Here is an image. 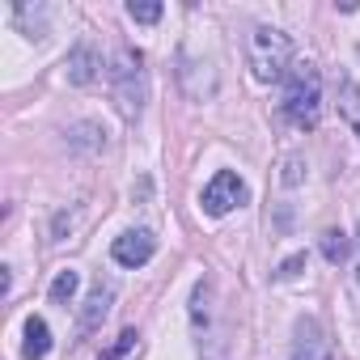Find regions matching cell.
<instances>
[{
	"mask_svg": "<svg viewBox=\"0 0 360 360\" xmlns=\"http://www.w3.org/2000/svg\"><path fill=\"white\" fill-rule=\"evenodd\" d=\"M284 119L301 131H314L322 119V77L309 60L292 64V72L284 81Z\"/></svg>",
	"mask_w": 360,
	"mask_h": 360,
	"instance_id": "obj_1",
	"label": "cell"
},
{
	"mask_svg": "<svg viewBox=\"0 0 360 360\" xmlns=\"http://www.w3.org/2000/svg\"><path fill=\"white\" fill-rule=\"evenodd\" d=\"M110 89H115L119 115H123L127 123H136L140 110H144V94H148V85H144V56H140L136 47H123V51L110 60Z\"/></svg>",
	"mask_w": 360,
	"mask_h": 360,
	"instance_id": "obj_2",
	"label": "cell"
},
{
	"mask_svg": "<svg viewBox=\"0 0 360 360\" xmlns=\"http://www.w3.org/2000/svg\"><path fill=\"white\" fill-rule=\"evenodd\" d=\"M250 72L263 85L288 77L292 72V39L284 30H276V26H259L250 34Z\"/></svg>",
	"mask_w": 360,
	"mask_h": 360,
	"instance_id": "obj_3",
	"label": "cell"
},
{
	"mask_svg": "<svg viewBox=\"0 0 360 360\" xmlns=\"http://www.w3.org/2000/svg\"><path fill=\"white\" fill-rule=\"evenodd\" d=\"M250 200V191H246V183H242V178L233 174V169H217L212 174V183L204 187V212L208 217H229L233 208H242Z\"/></svg>",
	"mask_w": 360,
	"mask_h": 360,
	"instance_id": "obj_4",
	"label": "cell"
},
{
	"mask_svg": "<svg viewBox=\"0 0 360 360\" xmlns=\"http://www.w3.org/2000/svg\"><path fill=\"white\" fill-rule=\"evenodd\" d=\"M330 335H326V326L314 318V314H305L301 322H297V330H292V360H330Z\"/></svg>",
	"mask_w": 360,
	"mask_h": 360,
	"instance_id": "obj_5",
	"label": "cell"
},
{
	"mask_svg": "<svg viewBox=\"0 0 360 360\" xmlns=\"http://www.w3.org/2000/svg\"><path fill=\"white\" fill-rule=\"evenodd\" d=\"M110 255H115L119 267H144L157 255V238H153V229H127V233L115 238Z\"/></svg>",
	"mask_w": 360,
	"mask_h": 360,
	"instance_id": "obj_6",
	"label": "cell"
},
{
	"mask_svg": "<svg viewBox=\"0 0 360 360\" xmlns=\"http://www.w3.org/2000/svg\"><path fill=\"white\" fill-rule=\"evenodd\" d=\"M335 94H339V119H343V123H347V131L360 140V85H356L347 72H339Z\"/></svg>",
	"mask_w": 360,
	"mask_h": 360,
	"instance_id": "obj_7",
	"label": "cell"
},
{
	"mask_svg": "<svg viewBox=\"0 0 360 360\" xmlns=\"http://www.w3.org/2000/svg\"><path fill=\"white\" fill-rule=\"evenodd\" d=\"M98 68H102V56L94 51V43L72 47V56H68V81L72 85H89L98 77Z\"/></svg>",
	"mask_w": 360,
	"mask_h": 360,
	"instance_id": "obj_8",
	"label": "cell"
},
{
	"mask_svg": "<svg viewBox=\"0 0 360 360\" xmlns=\"http://www.w3.org/2000/svg\"><path fill=\"white\" fill-rule=\"evenodd\" d=\"M110 288L106 284H94V292H89V301H85V314H81V335H89V330H98L102 326V318L110 314Z\"/></svg>",
	"mask_w": 360,
	"mask_h": 360,
	"instance_id": "obj_9",
	"label": "cell"
},
{
	"mask_svg": "<svg viewBox=\"0 0 360 360\" xmlns=\"http://www.w3.org/2000/svg\"><path fill=\"white\" fill-rule=\"evenodd\" d=\"M51 352V330H47V322L39 318V314H30L26 318V343H22V356L26 360H43Z\"/></svg>",
	"mask_w": 360,
	"mask_h": 360,
	"instance_id": "obj_10",
	"label": "cell"
},
{
	"mask_svg": "<svg viewBox=\"0 0 360 360\" xmlns=\"http://www.w3.org/2000/svg\"><path fill=\"white\" fill-rule=\"evenodd\" d=\"M352 250H356V242H352L343 229H326V233H322V255H326V263H343V259H352Z\"/></svg>",
	"mask_w": 360,
	"mask_h": 360,
	"instance_id": "obj_11",
	"label": "cell"
},
{
	"mask_svg": "<svg viewBox=\"0 0 360 360\" xmlns=\"http://www.w3.org/2000/svg\"><path fill=\"white\" fill-rule=\"evenodd\" d=\"M77 288H81V276L68 267V271H60V276L51 280V301H56V305H68V301L77 297Z\"/></svg>",
	"mask_w": 360,
	"mask_h": 360,
	"instance_id": "obj_12",
	"label": "cell"
},
{
	"mask_svg": "<svg viewBox=\"0 0 360 360\" xmlns=\"http://www.w3.org/2000/svg\"><path fill=\"white\" fill-rule=\"evenodd\" d=\"M131 356H140V335H136V330H123L119 343H115L102 360H131Z\"/></svg>",
	"mask_w": 360,
	"mask_h": 360,
	"instance_id": "obj_13",
	"label": "cell"
},
{
	"mask_svg": "<svg viewBox=\"0 0 360 360\" xmlns=\"http://www.w3.org/2000/svg\"><path fill=\"white\" fill-rule=\"evenodd\" d=\"M127 18L153 26V22H161V5H157V0H131V5H127Z\"/></svg>",
	"mask_w": 360,
	"mask_h": 360,
	"instance_id": "obj_14",
	"label": "cell"
},
{
	"mask_svg": "<svg viewBox=\"0 0 360 360\" xmlns=\"http://www.w3.org/2000/svg\"><path fill=\"white\" fill-rule=\"evenodd\" d=\"M280 169H284V174H280V183H284V187H297L301 178H305V161H301V157H284Z\"/></svg>",
	"mask_w": 360,
	"mask_h": 360,
	"instance_id": "obj_15",
	"label": "cell"
},
{
	"mask_svg": "<svg viewBox=\"0 0 360 360\" xmlns=\"http://www.w3.org/2000/svg\"><path fill=\"white\" fill-rule=\"evenodd\" d=\"M301 267H305V255H292V259H284V263H280V271H276V280H292V276H297Z\"/></svg>",
	"mask_w": 360,
	"mask_h": 360,
	"instance_id": "obj_16",
	"label": "cell"
},
{
	"mask_svg": "<svg viewBox=\"0 0 360 360\" xmlns=\"http://www.w3.org/2000/svg\"><path fill=\"white\" fill-rule=\"evenodd\" d=\"M352 242H356V259H352V292H356V305H360V233H356Z\"/></svg>",
	"mask_w": 360,
	"mask_h": 360,
	"instance_id": "obj_17",
	"label": "cell"
}]
</instances>
